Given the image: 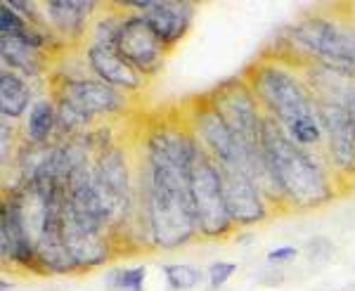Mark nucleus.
I'll return each instance as SVG.
<instances>
[{"label":"nucleus","mask_w":355,"mask_h":291,"mask_svg":"<svg viewBox=\"0 0 355 291\" xmlns=\"http://www.w3.org/2000/svg\"><path fill=\"white\" fill-rule=\"evenodd\" d=\"M263 112L296 145L324 154V125L320 100L301 67L287 55H263L244 71Z\"/></svg>","instance_id":"nucleus-1"},{"label":"nucleus","mask_w":355,"mask_h":291,"mask_svg":"<svg viewBox=\"0 0 355 291\" xmlns=\"http://www.w3.org/2000/svg\"><path fill=\"white\" fill-rule=\"evenodd\" d=\"M261 152L277 182L287 209L313 211L339 194L334 170L322 152L296 145L272 118L266 116L261 130Z\"/></svg>","instance_id":"nucleus-2"},{"label":"nucleus","mask_w":355,"mask_h":291,"mask_svg":"<svg viewBox=\"0 0 355 291\" xmlns=\"http://www.w3.org/2000/svg\"><path fill=\"white\" fill-rule=\"evenodd\" d=\"M284 38L289 53L301 55V62L331 67L355 73V26L327 15H306L294 21Z\"/></svg>","instance_id":"nucleus-3"},{"label":"nucleus","mask_w":355,"mask_h":291,"mask_svg":"<svg viewBox=\"0 0 355 291\" xmlns=\"http://www.w3.org/2000/svg\"><path fill=\"white\" fill-rule=\"evenodd\" d=\"M93 178L112 222V239L123 225H137V173L125 147L110 145L93 159Z\"/></svg>","instance_id":"nucleus-4"},{"label":"nucleus","mask_w":355,"mask_h":291,"mask_svg":"<svg viewBox=\"0 0 355 291\" xmlns=\"http://www.w3.org/2000/svg\"><path fill=\"white\" fill-rule=\"evenodd\" d=\"M190 197H192L199 239L220 242V239H227L237 230L230 213H227L220 166L204 150H199L197 159L192 164Z\"/></svg>","instance_id":"nucleus-5"},{"label":"nucleus","mask_w":355,"mask_h":291,"mask_svg":"<svg viewBox=\"0 0 355 291\" xmlns=\"http://www.w3.org/2000/svg\"><path fill=\"white\" fill-rule=\"evenodd\" d=\"M206 95H209L211 105L218 109L223 121L230 125L246 145L261 150V130L266 123V112H263L259 97L254 95L244 73L225 78Z\"/></svg>","instance_id":"nucleus-6"},{"label":"nucleus","mask_w":355,"mask_h":291,"mask_svg":"<svg viewBox=\"0 0 355 291\" xmlns=\"http://www.w3.org/2000/svg\"><path fill=\"white\" fill-rule=\"evenodd\" d=\"M0 254H3L5 263L38 272L36 237H33V230L28 225L21 187L5 192L3 197V206H0Z\"/></svg>","instance_id":"nucleus-7"},{"label":"nucleus","mask_w":355,"mask_h":291,"mask_svg":"<svg viewBox=\"0 0 355 291\" xmlns=\"http://www.w3.org/2000/svg\"><path fill=\"white\" fill-rule=\"evenodd\" d=\"M324 125V157L336 180H355V121L351 102L320 100Z\"/></svg>","instance_id":"nucleus-8"},{"label":"nucleus","mask_w":355,"mask_h":291,"mask_svg":"<svg viewBox=\"0 0 355 291\" xmlns=\"http://www.w3.org/2000/svg\"><path fill=\"white\" fill-rule=\"evenodd\" d=\"M116 5L140 15L168 53L187 38L197 15V5L187 0H123Z\"/></svg>","instance_id":"nucleus-9"},{"label":"nucleus","mask_w":355,"mask_h":291,"mask_svg":"<svg viewBox=\"0 0 355 291\" xmlns=\"http://www.w3.org/2000/svg\"><path fill=\"white\" fill-rule=\"evenodd\" d=\"M53 100L67 102L93 121L119 116L128 107V95L119 93L116 88L102 83L95 76H64L55 88Z\"/></svg>","instance_id":"nucleus-10"},{"label":"nucleus","mask_w":355,"mask_h":291,"mask_svg":"<svg viewBox=\"0 0 355 291\" xmlns=\"http://www.w3.org/2000/svg\"><path fill=\"white\" fill-rule=\"evenodd\" d=\"M116 53L145 78L157 76L168 57V50L154 36L150 24L135 12H125L123 17L121 31L116 38Z\"/></svg>","instance_id":"nucleus-11"},{"label":"nucleus","mask_w":355,"mask_h":291,"mask_svg":"<svg viewBox=\"0 0 355 291\" xmlns=\"http://www.w3.org/2000/svg\"><path fill=\"white\" fill-rule=\"evenodd\" d=\"M223 192H225V204L227 213L234 222V227H254L261 225L263 220L270 218L272 206L268 204V199L263 197L254 180L242 170L234 168H223Z\"/></svg>","instance_id":"nucleus-12"},{"label":"nucleus","mask_w":355,"mask_h":291,"mask_svg":"<svg viewBox=\"0 0 355 291\" xmlns=\"http://www.w3.org/2000/svg\"><path fill=\"white\" fill-rule=\"evenodd\" d=\"M45 24L57 38L69 45L88 41L90 26L95 21V12L102 8L97 0H48L41 3Z\"/></svg>","instance_id":"nucleus-13"},{"label":"nucleus","mask_w":355,"mask_h":291,"mask_svg":"<svg viewBox=\"0 0 355 291\" xmlns=\"http://www.w3.org/2000/svg\"><path fill=\"white\" fill-rule=\"evenodd\" d=\"M85 62H88L90 71L95 78H100L102 83L116 88L123 95H135L142 93L147 88V81L140 71H135L121 55L116 53V48H105V45H85L83 50Z\"/></svg>","instance_id":"nucleus-14"},{"label":"nucleus","mask_w":355,"mask_h":291,"mask_svg":"<svg viewBox=\"0 0 355 291\" xmlns=\"http://www.w3.org/2000/svg\"><path fill=\"white\" fill-rule=\"evenodd\" d=\"M64 242L78 272H90L112 258L114 239L110 232L93 230L64 215Z\"/></svg>","instance_id":"nucleus-15"},{"label":"nucleus","mask_w":355,"mask_h":291,"mask_svg":"<svg viewBox=\"0 0 355 291\" xmlns=\"http://www.w3.org/2000/svg\"><path fill=\"white\" fill-rule=\"evenodd\" d=\"M31 88L26 78L10 69L0 71V114L5 121H17L31 112Z\"/></svg>","instance_id":"nucleus-16"},{"label":"nucleus","mask_w":355,"mask_h":291,"mask_svg":"<svg viewBox=\"0 0 355 291\" xmlns=\"http://www.w3.org/2000/svg\"><path fill=\"white\" fill-rule=\"evenodd\" d=\"M57 135V105L55 100H38L33 102L31 112L24 123V140L33 147H50L55 145L53 138Z\"/></svg>","instance_id":"nucleus-17"},{"label":"nucleus","mask_w":355,"mask_h":291,"mask_svg":"<svg viewBox=\"0 0 355 291\" xmlns=\"http://www.w3.org/2000/svg\"><path fill=\"white\" fill-rule=\"evenodd\" d=\"M0 60H3V69H10L24 78H33L43 71V53L28 48L17 38H0Z\"/></svg>","instance_id":"nucleus-18"},{"label":"nucleus","mask_w":355,"mask_h":291,"mask_svg":"<svg viewBox=\"0 0 355 291\" xmlns=\"http://www.w3.org/2000/svg\"><path fill=\"white\" fill-rule=\"evenodd\" d=\"M145 277H147L145 265H140V263L119 265L107 272L105 284L112 291H145Z\"/></svg>","instance_id":"nucleus-19"},{"label":"nucleus","mask_w":355,"mask_h":291,"mask_svg":"<svg viewBox=\"0 0 355 291\" xmlns=\"http://www.w3.org/2000/svg\"><path fill=\"white\" fill-rule=\"evenodd\" d=\"M166 284L173 291H190L202 282V270L190 263H166L162 267Z\"/></svg>","instance_id":"nucleus-20"},{"label":"nucleus","mask_w":355,"mask_h":291,"mask_svg":"<svg viewBox=\"0 0 355 291\" xmlns=\"http://www.w3.org/2000/svg\"><path fill=\"white\" fill-rule=\"evenodd\" d=\"M28 24L31 21H26L8 0L0 3V38H17Z\"/></svg>","instance_id":"nucleus-21"},{"label":"nucleus","mask_w":355,"mask_h":291,"mask_svg":"<svg viewBox=\"0 0 355 291\" xmlns=\"http://www.w3.org/2000/svg\"><path fill=\"white\" fill-rule=\"evenodd\" d=\"M237 272V263L232 261H214L206 270V279H209L211 289H220L227 284V279H232V275Z\"/></svg>","instance_id":"nucleus-22"},{"label":"nucleus","mask_w":355,"mask_h":291,"mask_svg":"<svg viewBox=\"0 0 355 291\" xmlns=\"http://www.w3.org/2000/svg\"><path fill=\"white\" fill-rule=\"evenodd\" d=\"M296 256H299V249L296 247H275L268 251L266 261L270 265H287L296 258Z\"/></svg>","instance_id":"nucleus-23"},{"label":"nucleus","mask_w":355,"mask_h":291,"mask_svg":"<svg viewBox=\"0 0 355 291\" xmlns=\"http://www.w3.org/2000/svg\"><path fill=\"white\" fill-rule=\"evenodd\" d=\"M351 112H353V121H355V95H353V100H351Z\"/></svg>","instance_id":"nucleus-24"}]
</instances>
